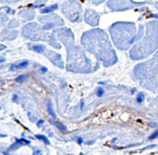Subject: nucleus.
<instances>
[{
    "mask_svg": "<svg viewBox=\"0 0 158 155\" xmlns=\"http://www.w3.org/2000/svg\"><path fill=\"white\" fill-rule=\"evenodd\" d=\"M28 48L33 51V52L40 53V54H43L44 51L46 50V48L43 44H31V43H28Z\"/></svg>",
    "mask_w": 158,
    "mask_h": 155,
    "instance_id": "obj_8",
    "label": "nucleus"
},
{
    "mask_svg": "<svg viewBox=\"0 0 158 155\" xmlns=\"http://www.w3.org/2000/svg\"><path fill=\"white\" fill-rule=\"evenodd\" d=\"M6 45H3V44H0V51H3V50H6Z\"/></svg>",
    "mask_w": 158,
    "mask_h": 155,
    "instance_id": "obj_19",
    "label": "nucleus"
},
{
    "mask_svg": "<svg viewBox=\"0 0 158 155\" xmlns=\"http://www.w3.org/2000/svg\"><path fill=\"white\" fill-rule=\"evenodd\" d=\"M142 100H143V97H142V96H139V97H138V101H139V103H141Z\"/></svg>",
    "mask_w": 158,
    "mask_h": 155,
    "instance_id": "obj_20",
    "label": "nucleus"
},
{
    "mask_svg": "<svg viewBox=\"0 0 158 155\" xmlns=\"http://www.w3.org/2000/svg\"><path fill=\"white\" fill-rule=\"evenodd\" d=\"M56 9H58V4H53V6H46V8L40 9V10H41V14H48V13L54 12Z\"/></svg>",
    "mask_w": 158,
    "mask_h": 155,
    "instance_id": "obj_10",
    "label": "nucleus"
},
{
    "mask_svg": "<svg viewBox=\"0 0 158 155\" xmlns=\"http://www.w3.org/2000/svg\"><path fill=\"white\" fill-rule=\"evenodd\" d=\"M156 137H158V132H154L153 135H151V136H150V139H155Z\"/></svg>",
    "mask_w": 158,
    "mask_h": 155,
    "instance_id": "obj_18",
    "label": "nucleus"
},
{
    "mask_svg": "<svg viewBox=\"0 0 158 155\" xmlns=\"http://www.w3.org/2000/svg\"><path fill=\"white\" fill-rule=\"evenodd\" d=\"M54 35L55 36H57V38L59 39V41L63 42L67 48H70V46L72 45L73 36H72V32H71L69 29H67V28L57 29L54 31Z\"/></svg>",
    "mask_w": 158,
    "mask_h": 155,
    "instance_id": "obj_5",
    "label": "nucleus"
},
{
    "mask_svg": "<svg viewBox=\"0 0 158 155\" xmlns=\"http://www.w3.org/2000/svg\"><path fill=\"white\" fill-rule=\"evenodd\" d=\"M46 1H48V0H35V3L31 6V8H33V9H35V8L41 9V6H43L44 4L46 3Z\"/></svg>",
    "mask_w": 158,
    "mask_h": 155,
    "instance_id": "obj_11",
    "label": "nucleus"
},
{
    "mask_svg": "<svg viewBox=\"0 0 158 155\" xmlns=\"http://www.w3.org/2000/svg\"><path fill=\"white\" fill-rule=\"evenodd\" d=\"M43 55L45 57H48V58L50 59V61H52L55 66H57V67H59V68H64L63 59H61L60 55H59L58 53L54 52V51L48 50V48H46V50L44 51Z\"/></svg>",
    "mask_w": 158,
    "mask_h": 155,
    "instance_id": "obj_6",
    "label": "nucleus"
},
{
    "mask_svg": "<svg viewBox=\"0 0 158 155\" xmlns=\"http://www.w3.org/2000/svg\"><path fill=\"white\" fill-rule=\"evenodd\" d=\"M103 94H104V90H103V88H102V87H98L97 88V95H98V96L101 97Z\"/></svg>",
    "mask_w": 158,
    "mask_h": 155,
    "instance_id": "obj_16",
    "label": "nucleus"
},
{
    "mask_svg": "<svg viewBox=\"0 0 158 155\" xmlns=\"http://www.w3.org/2000/svg\"><path fill=\"white\" fill-rule=\"evenodd\" d=\"M80 4L75 1L64 2L61 6V11L70 21L79 22L80 21Z\"/></svg>",
    "mask_w": 158,
    "mask_h": 155,
    "instance_id": "obj_4",
    "label": "nucleus"
},
{
    "mask_svg": "<svg viewBox=\"0 0 158 155\" xmlns=\"http://www.w3.org/2000/svg\"><path fill=\"white\" fill-rule=\"evenodd\" d=\"M25 79H26V76H19V78H17L16 80H15V81H16V82H19H19L24 81V80H25Z\"/></svg>",
    "mask_w": 158,
    "mask_h": 155,
    "instance_id": "obj_17",
    "label": "nucleus"
},
{
    "mask_svg": "<svg viewBox=\"0 0 158 155\" xmlns=\"http://www.w3.org/2000/svg\"><path fill=\"white\" fill-rule=\"evenodd\" d=\"M37 138H39L40 140H43L44 142L46 143V145H48V143H50V141H48V139H46L45 136H42V135H37Z\"/></svg>",
    "mask_w": 158,
    "mask_h": 155,
    "instance_id": "obj_15",
    "label": "nucleus"
},
{
    "mask_svg": "<svg viewBox=\"0 0 158 155\" xmlns=\"http://www.w3.org/2000/svg\"><path fill=\"white\" fill-rule=\"evenodd\" d=\"M9 21L10 19L8 14L0 12V42L12 41L19 35L16 29H12L9 27Z\"/></svg>",
    "mask_w": 158,
    "mask_h": 155,
    "instance_id": "obj_2",
    "label": "nucleus"
},
{
    "mask_svg": "<svg viewBox=\"0 0 158 155\" xmlns=\"http://www.w3.org/2000/svg\"><path fill=\"white\" fill-rule=\"evenodd\" d=\"M53 124H54L55 126H57L58 128H60V130H63V132H64L66 130V126L63 125V124H60V123H58V122H54V121H51Z\"/></svg>",
    "mask_w": 158,
    "mask_h": 155,
    "instance_id": "obj_14",
    "label": "nucleus"
},
{
    "mask_svg": "<svg viewBox=\"0 0 158 155\" xmlns=\"http://www.w3.org/2000/svg\"><path fill=\"white\" fill-rule=\"evenodd\" d=\"M28 65H29L28 61H17V63L13 64V65L11 66V68H12V70H19V69L26 68Z\"/></svg>",
    "mask_w": 158,
    "mask_h": 155,
    "instance_id": "obj_9",
    "label": "nucleus"
},
{
    "mask_svg": "<svg viewBox=\"0 0 158 155\" xmlns=\"http://www.w3.org/2000/svg\"><path fill=\"white\" fill-rule=\"evenodd\" d=\"M22 36L23 38L32 42H46L53 48H60V44L56 41L55 35L48 32L46 29H44L43 26H40L38 23H29L24 26L22 29Z\"/></svg>",
    "mask_w": 158,
    "mask_h": 155,
    "instance_id": "obj_1",
    "label": "nucleus"
},
{
    "mask_svg": "<svg viewBox=\"0 0 158 155\" xmlns=\"http://www.w3.org/2000/svg\"><path fill=\"white\" fill-rule=\"evenodd\" d=\"M38 22L41 23L43 25V28L46 30L53 29L55 27L58 26H64V21L56 14H44L40 15V17H38Z\"/></svg>",
    "mask_w": 158,
    "mask_h": 155,
    "instance_id": "obj_3",
    "label": "nucleus"
},
{
    "mask_svg": "<svg viewBox=\"0 0 158 155\" xmlns=\"http://www.w3.org/2000/svg\"><path fill=\"white\" fill-rule=\"evenodd\" d=\"M19 16L21 17V19L23 22H30L32 21L35 17V9L30 8V9H23L19 12Z\"/></svg>",
    "mask_w": 158,
    "mask_h": 155,
    "instance_id": "obj_7",
    "label": "nucleus"
},
{
    "mask_svg": "<svg viewBox=\"0 0 158 155\" xmlns=\"http://www.w3.org/2000/svg\"><path fill=\"white\" fill-rule=\"evenodd\" d=\"M2 61H4V57H0V63H2Z\"/></svg>",
    "mask_w": 158,
    "mask_h": 155,
    "instance_id": "obj_21",
    "label": "nucleus"
},
{
    "mask_svg": "<svg viewBox=\"0 0 158 155\" xmlns=\"http://www.w3.org/2000/svg\"><path fill=\"white\" fill-rule=\"evenodd\" d=\"M19 26V22L17 21V19H12L9 21V27L12 28V29H15V28H17Z\"/></svg>",
    "mask_w": 158,
    "mask_h": 155,
    "instance_id": "obj_12",
    "label": "nucleus"
},
{
    "mask_svg": "<svg viewBox=\"0 0 158 155\" xmlns=\"http://www.w3.org/2000/svg\"><path fill=\"white\" fill-rule=\"evenodd\" d=\"M22 1V0H0L1 3H8V4H13V3H17V2Z\"/></svg>",
    "mask_w": 158,
    "mask_h": 155,
    "instance_id": "obj_13",
    "label": "nucleus"
}]
</instances>
